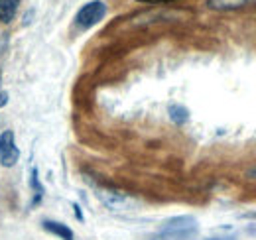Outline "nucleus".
Masks as SVG:
<instances>
[{"label": "nucleus", "mask_w": 256, "mask_h": 240, "mask_svg": "<svg viewBox=\"0 0 256 240\" xmlns=\"http://www.w3.org/2000/svg\"><path fill=\"white\" fill-rule=\"evenodd\" d=\"M199 232V224L197 220L190 214H182V216H174L168 218L154 240H193Z\"/></svg>", "instance_id": "obj_1"}, {"label": "nucleus", "mask_w": 256, "mask_h": 240, "mask_svg": "<svg viewBox=\"0 0 256 240\" xmlns=\"http://www.w3.org/2000/svg\"><path fill=\"white\" fill-rule=\"evenodd\" d=\"M106 16V4L102 0H93V2H87L75 16V24L81 28V30H87V28H93L95 24H98L102 18Z\"/></svg>", "instance_id": "obj_2"}, {"label": "nucleus", "mask_w": 256, "mask_h": 240, "mask_svg": "<svg viewBox=\"0 0 256 240\" xmlns=\"http://www.w3.org/2000/svg\"><path fill=\"white\" fill-rule=\"evenodd\" d=\"M96 197L102 201V205L106 209L114 210V212H124V210L134 209V205H136L132 197H128L126 193L114 191V189H98Z\"/></svg>", "instance_id": "obj_3"}, {"label": "nucleus", "mask_w": 256, "mask_h": 240, "mask_svg": "<svg viewBox=\"0 0 256 240\" xmlns=\"http://www.w3.org/2000/svg\"><path fill=\"white\" fill-rule=\"evenodd\" d=\"M20 158V152L14 144V134L10 130L2 132L0 136V164L4 168H12Z\"/></svg>", "instance_id": "obj_4"}, {"label": "nucleus", "mask_w": 256, "mask_h": 240, "mask_svg": "<svg viewBox=\"0 0 256 240\" xmlns=\"http://www.w3.org/2000/svg\"><path fill=\"white\" fill-rule=\"evenodd\" d=\"M44 228H46L48 232H52V234L60 236L62 240H73V238H75L73 230H71L67 224H64V222H56V220H44Z\"/></svg>", "instance_id": "obj_5"}, {"label": "nucleus", "mask_w": 256, "mask_h": 240, "mask_svg": "<svg viewBox=\"0 0 256 240\" xmlns=\"http://www.w3.org/2000/svg\"><path fill=\"white\" fill-rule=\"evenodd\" d=\"M20 0H0V22L10 24L18 12Z\"/></svg>", "instance_id": "obj_6"}, {"label": "nucleus", "mask_w": 256, "mask_h": 240, "mask_svg": "<svg viewBox=\"0 0 256 240\" xmlns=\"http://www.w3.org/2000/svg\"><path fill=\"white\" fill-rule=\"evenodd\" d=\"M209 8L213 10H236L248 4V0H207Z\"/></svg>", "instance_id": "obj_7"}, {"label": "nucleus", "mask_w": 256, "mask_h": 240, "mask_svg": "<svg viewBox=\"0 0 256 240\" xmlns=\"http://www.w3.org/2000/svg\"><path fill=\"white\" fill-rule=\"evenodd\" d=\"M168 112H170V118L174 120L176 124H186L190 120V110L186 106H182V104H170Z\"/></svg>", "instance_id": "obj_8"}, {"label": "nucleus", "mask_w": 256, "mask_h": 240, "mask_svg": "<svg viewBox=\"0 0 256 240\" xmlns=\"http://www.w3.org/2000/svg\"><path fill=\"white\" fill-rule=\"evenodd\" d=\"M8 102V94L6 92H0V106H4Z\"/></svg>", "instance_id": "obj_9"}, {"label": "nucleus", "mask_w": 256, "mask_h": 240, "mask_svg": "<svg viewBox=\"0 0 256 240\" xmlns=\"http://www.w3.org/2000/svg\"><path fill=\"white\" fill-rule=\"evenodd\" d=\"M138 2H148V4H158V2H174V0H138Z\"/></svg>", "instance_id": "obj_10"}, {"label": "nucleus", "mask_w": 256, "mask_h": 240, "mask_svg": "<svg viewBox=\"0 0 256 240\" xmlns=\"http://www.w3.org/2000/svg\"><path fill=\"white\" fill-rule=\"evenodd\" d=\"M75 214H77V216H79V218H81V220H83V214H81V209H79V207H77V205H75Z\"/></svg>", "instance_id": "obj_11"}, {"label": "nucleus", "mask_w": 256, "mask_h": 240, "mask_svg": "<svg viewBox=\"0 0 256 240\" xmlns=\"http://www.w3.org/2000/svg\"><path fill=\"white\" fill-rule=\"evenodd\" d=\"M248 178H252V180H256V168H254V170H250V172H248Z\"/></svg>", "instance_id": "obj_12"}, {"label": "nucleus", "mask_w": 256, "mask_h": 240, "mask_svg": "<svg viewBox=\"0 0 256 240\" xmlns=\"http://www.w3.org/2000/svg\"><path fill=\"white\" fill-rule=\"evenodd\" d=\"M207 240H234V238H207Z\"/></svg>", "instance_id": "obj_13"}]
</instances>
